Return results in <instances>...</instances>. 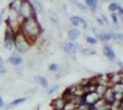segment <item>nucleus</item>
<instances>
[{"label":"nucleus","mask_w":123,"mask_h":110,"mask_svg":"<svg viewBox=\"0 0 123 110\" xmlns=\"http://www.w3.org/2000/svg\"><path fill=\"white\" fill-rule=\"evenodd\" d=\"M19 31L31 42V44H32L40 37L42 29L36 17V18H31V19L22 21Z\"/></svg>","instance_id":"obj_1"},{"label":"nucleus","mask_w":123,"mask_h":110,"mask_svg":"<svg viewBox=\"0 0 123 110\" xmlns=\"http://www.w3.org/2000/svg\"><path fill=\"white\" fill-rule=\"evenodd\" d=\"M23 19L19 16V13L9 10V13L6 19V27L10 28L15 33H18L20 30V25Z\"/></svg>","instance_id":"obj_2"},{"label":"nucleus","mask_w":123,"mask_h":110,"mask_svg":"<svg viewBox=\"0 0 123 110\" xmlns=\"http://www.w3.org/2000/svg\"><path fill=\"white\" fill-rule=\"evenodd\" d=\"M31 44L29 41L25 36L21 33L20 31L16 33L15 35V42H14V49L18 53H25L27 52L30 48H31Z\"/></svg>","instance_id":"obj_3"},{"label":"nucleus","mask_w":123,"mask_h":110,"mask_svg":"<svg viewBox=\"0 0 123 110\" xmlns=\"http://www.w3.org/2000/svg\"><path fill=\"white\" fill-rule=\"evenodd\" d=\"M19 16L23 20L27 19H31V18H36L37 13L33 9L32 6H31V1H27V0H22L21 1L20 9H19Z\"/></svg>","instance_id":"obj_4"},{"label":"nucleus","mask_w":123,"mask_h":110,"mask_svg":"<svg viewBox=\"0 0 123 110\" xmlns=\"http://www.w3.org/2000/svg\"><path fill=\"white\" fill-rule=\"evenodd\" d=\"M16 33L10 28L6 27L5 30V49L12 52L14 50V42H15Z\"/></svg>","instance_id":"obj_5"},{"label":"nucleus","mask_w":123,"mask_h":110,"mask_svg":"<svg viewBox=\"0 0 123 110\" xmlns=\"http://www.w3.org/2000/svg\"><path fill=\"white\" fill-rule=\"evenodd\" d=\"M100 98L101 97L97 93H89V94H86L83 96L84 104H86L88 105H93L95 103H97Z\"/></svg>","instance_id":"obj_6"},{"label":"nucleus","mask_w":123,"mask_h":110,"mask_svg":"<svg viewBox=\"0 0 123 110\" xmlns=\"http://www.w3.org/2000/svg\"><path fill=\"white\" fill-rule=\"evenodd\" d=\"M79 46L75 42H67L63 45V51L70 55H74L78 52Z\"/></svg>","instance_id":"obj_7"},{"label":"nucleus","mask_w":123,"mask_h":110,"mask_svg":"<svg viewBox=\"0 0 123 110\" xmlns=\"http://www.w3.org/2000/svg\"><path fill=\"white\" fill-rule=\"evenodd\" d=\"M7 62L12 66L16 67V66H18V65L23 63V58L18 52H13V54L7 59Z\"/></svg>","instance_id":"obj_8"},{"label":"nucleus","mask_w":123,"mask_h":110,"mask_svg":"<svg viewBox=\"0 0 123 110\" xmlns=\"http://www.w3.org/2000/svg\"><path fill=\"white\" fill-rule=\"evenodd\" d=\"M102 98L108 105H112L113 104H114V102H115V99H114V93H113V91L111 90L110 87H108L107 91L105 92V94H103Z\"/></svg>","instance_id":"obj_9"},{"label":"nucleus","mask_w":123,"mask_h":110,"mask_svg":"<svg viewBox=\"0 0 123 110\" xmlns=\"http://www.w3.org/2000/svg\"><path fill=\"white\" fill-rule=\"evenodd\" d=\"M65 100L62 97H57L51 101V106L53 110H62L65 105Z\"/></svg>","instance_id":"obj_10"},{"label":"nucleus","mask_w":123,"mask_h":110,"mask_svg":"<svg viewBox=\"0 0 123 110\" xmlns=\"http://www.w3.org/2000/svg\"><path fill=\"white\" fill-rule=\"evenodd\" d=\"M108 78V86L111 87L112 85L116 84H118L120 82V76H119V73H113L108 74L107 76Z\"/></svg>","instance_id":"obj_11"},{"label":"nucleus","mask_w":123,"mask_h":110,"mask_svg":"<svg viewBox=\"0 0 123 110\" xmlns=\"http://www.w3.org/2000/svg\"><path fill=\"white\" fill-rule=\"evenodd\" d=\"M26 101H27V97H18V98H16V99H14L12 102L8 103L7 105H6L5 110L12 109V108H14V107H15V106H17V105H21V104L25 103Z\"/></svg>","instance_id":"obj_12"},{"label":"nucleus","mask_w":123,"mask_h":110,"mask_svg":"<svg viewBox=\"0 0 123 110\" xmlns=\"http://www.w3.org/2000/svg\"><path fill=\"white\" fill-rule=\"evenodd\" d=\"M94 32H95V35L97 36V38L101 41H108L111 39L110 33H106V32L98 30V29H94Z\"/></svg>","instance_id":"obj_13"},{"label":"nucleus","mask_w":123,"mask_h":110,"mask_svg":"<svg viewBox=\"0 0 123 110\" xmlns=\"http://www.w3.org/2000/svg\"><path fill=\"white\" fill-rule=\"evenodd\" d=\"M70 22H71V24H72L73 26L74 27H77L79 26L80 24H82L84 27H86V20L82 18L81 17H78V16H73L70 17Z\"/></svg>","instance_id":"obj_14"},{"label":"nucleus","mask_w":123,"mask_h":110,"mask_svg":"<svg viewBox=\"0 0 123 110\" xmlns=\"http://www.w3.org/2000/svg\"><path fill=\"white\" fill-rule=\"evenodd\" d=\"M33 80H34V82L37 83L38 84H41L43 88H48V86H49V83H48L47 79L45 78V77H43V76L35 75V76L33 77Z\"/></svg>","instance_id":"obj_15"},{"label":"nucleus","mask_w":123,"mask_h":110,"mask_svg":"<svg viewBox=\"0 0 123 110\" xmlns=\"http://www.w3.org/2000/svg\"><path fill=\"white\" fill-rule=\"evenodd\" d=\"M103 52H104V55H106V57H108L109 60H114L116 58L115 52L110 46H105L103 49Z\"/></svg>","instance_id":"obj_16"},{"label":"nucleus","mask_w":123,"mask_h":110,"mask_svg":"<svg viewBox=\"0 0 123 110\" xmlns=\"http://www.w3.org/2000/svg\"><path fill=\"white\" fill-rule=\"evenodd\" d=\"M20 6H21V1L20 0H14L10 2V4L8 5V9L11 11H14V12H19L20 9Z\"/></svg>","instance_id":"obj_17"},{"label":"nucleus","mask_w":123,"mask_h":110,"mask_svg":"<svg viewBox=\"0 0 123 110\" xmlns=\"http://www.w3.org/2000/svg\"><path fill=\"white\" fill-rule=\"evenodd\" d=\"M31 6L33 7V9L35 10L36 13H41L43 11V5L41 1H38V0H33V1H31Z\"/></svg>","instance_id":"obj_18"},{"label":"nucleus","mask_w":123,"mask_h":110,"mask_svg":"<svg viewBox=\"0 0 123 110\" xmlns=\"http://www.w3.org/2000/svg\"><path fill=\"white\" fill-rule=\"evenodd\" d=\"M68 39L70 40V41H74V40H76L77 38L79 37L80 35V31H79V29H70L69 31H68Z\"/></svg>","instance_id":"obj_19"},{"label":"nucleus","mask_w":123,"mask_h":110,"mask_svg":"<svg viewBox=\"0 0 123 110\" xmlns=\"http://www.w3.org/2000/svg\"><path fill=\"white\" fill-rule=\"evenodd\" d=\"M108 87V85H105V84H98L97 87H96V92L95 93H97L102 98L103 94H105V92L107 91Z\"/></svg>","instance_id":"obj_20"},{"label":"nucleus","mask_w":123,"mask_h":110,"mask_svg":"<svg viewBox=\"0 0 123 110\" xmlns=\"http://www.w3.org/2000/svg\"><path fill=\"white\" fill-rule=\"evenodd\" d=\"M110 88H111V90L113 91L114 94H123V84H121L120 83L114 84Z\"/></svg>","instance_id":"obj_21"},{"label":"nucleus","mask_w":123,"mask_h":110,"mask_svg":"<svg viewBox=\"0 0 123 110\" xmlns=\"http://www.w3.org/2000/svg\"><path fill=\"white\" fill-rule=\"evenodd\" d=\"M48 17L53 23H57L59 21V17H58L56 12H54L53 10H50L48 12Z\"/></svg>","instance_id":"obj_22"},{"label":"nucleus","mask_w":123,"mask_h":110,"mask_svg":"<svg viewBox=\"0 0 123 110\" xmlns=\"http://www.w3.org/2000/svg\"><path fill=\"white\" fill-rule=\"evenodd\" d=\"M86 6L87 8L91 9V10H95L96 7L98 6V1H96V0H86Z\"/></svg>","instance_id":"obj_23"},{"label":"nucleus","mask_w":123,"mask_h":110,"mask_svg":"<svg viewBox=\"0 0 123 110\" xmlns=\"http://www.w3.org/2000/svg\"><path fill=\"white\" fill-rule=\"evenodd\" d=\"M76 108H78V106L74 103H73V102H66L62 110H74L76 109Z\"/></svg>","instance_id":"obj_24"},{"label":"nucleus","mask_w":123,"mask_h":110,"mask_svg":"<svg viewBox=\"0 0 123 110\" xmlns=\"http://www.w3.org/2000/svg\"><path fill=\"white\" fill-rule=\"evenodd\" d=\"M82 53L86 56H89V55H95L97 54V52L95 50L89 49V48H84L82 50Z\"/></svg>","instance_id":"obj_25"},{"label":"nucleus","mask_w":123,"mask_h":110,"mask_svg":"<svg viewBox=\"0 0 123 110\" xmlns=\"http://www.w3.org/2000/svg\"><path fill=\"white\" fill-rule=\"evenodd\" d=\"M59 69H60V66H59V64L56 63H51V64L49 65V67H48V70H49L50 72H52V73H56V72H58Z\"/></svg>","instance_id":"obj_26"},{"label":"nucleus","mask_w":123,"mask_h":110,"mask_svg":"<svg viewBox=\"0 0 123 110\" xmlns=\"http://www.w3.org/2000/svg\"><path fill=\"white\" fill-rule=\"evenodd\" d=\"M118 5L116 2H112V3H110L109 6H108V10L110 11L111 13H115V11L118 10Z\"/></svg>","instance_id":"obj_27"},{"label":"nucleus","mask_w":123,"mask_h":110,"mask_svg":"<svg viewBox=\"0 0 123 110\" xmlns=\"http://www.w3.org/2000/svg\"><path fill=\"white\" fill-rule=\"evenodd\" d=\"M74 4H75V6H76L81 11H83V12H86L87 11V7L86 6V5H84V4L80 3V2H77V1L74 2Z\"/></svg>","instance_id":"obj_28"},{"label":"nucleus","mask_w":123,"mask_h":110,"mask_svg":"<svg viewBox=\"0 0 123 110\" xmlns=\"http://www.w3.org/2000/svg\"><path fill=\"white\" fill-rule=\"evenodd\" d=\"M58 89H59V85H57V84H54V85H52L51 88L49 89V91H48V94L49 95H51V94H53L55 92H57L58 91Z\"/></svg>","instance_id":"obj_29"},{"label":"nucleus","mask_w":123,"mask_h":110,"mask_svg":"<svg viewBox=\"0 0 123 110\" xmlns=\"http://www.w3.org/2000/svg\"><path fill=\"white\" fill-rule=\"evenodd\" d=\"M14 72H15L16 74L21 75V74H22V73H23V66H22V64L18 65V66H16V67H14Z\"/></svg>","instance_id":"obj_30"},{"label":"nucleus","mask_w":123,"mask_h":110,"mask_svg":"<svg viewBox=\"0 0 123 110\" xmlns=\"http://www.w3.org/2000/svg\"><path fill=\"white\" fill-rule=\"evenodd\" d=\"M86 42L87 43H89V44H97V43H98V40H97L96 38L91 37V36L86 37Z\"/></svg>","instance_id":"obj_31"},{"label":"nucleus","mask_w":123,"mask_h":110,"mask_svg":"<svg viewBox=\"0 0 123 110\" xmlns=\"http://www.w3.org/2000/svg\"><path fill=\"white\" fill-rule=\"evenodd\" d=\"M111 18H112V21L114 23H118V15L116 14V13H111Z\"/></svg>","instance_id":"obj_32"},{"label":"nucleus","mask_w":123,"mask_h":110,"mask_svg":"<svg viewBox=\"0 0 123 110\" xmlns=\"http://www.w3.org/2000/svg\"><path fill=\"white\" fill-rule=\"evenodd\" d=\"M6 72H7V70H6L5 66H1L0 65V75L5 74V73H6Z\"/></svg>","instance_id":"obj_33"},{"label":"nucleus","mask_w":123,"mask_h":110,"mask_svg":"<svg viewBox=\"0 0 123 110\" xmlns=\"http://www.w3.org/2000/svg\"><path fill=\"white\" fill-rule=\"evenodd\" d=\"M118 15L120 16V17H122V19H123V7L120 6H118Z\"/></svg>","instance_id":"obj_34"},{"label":"nucleus","mask_w":123,"mask_h":110,"mask_svg":"<svg viewBox=\"0 0 123 110\" xmlns=\"http://www.w3.org/2000/svg\"><path fill=\"white\" fill-rule=\"evenodd\" d=\"M5 11H6V8H4V9H2L1 12H0V25H1V22H2V19H3V16L5 14Z\"/></svg>","instance_id":"obj_35"},{"label":"nucleus","mask_w":123,"mask_h":110,"mask_svg":"<svg viewBox=\"0 0 123 110\" xmlns=\"http://www.w3.org/2000/svg\"><path fill=\"white\" fill-rule=\"evenodd\" d=\"M5 105V102H4V99H3V97L0 95V109L1 108H3V106Z\"/></svg>","instance_id":"obj_36"},{"label":"nucleus","mask_w":123,"mask_h":110,"mask_svg":"<svg viewBox=\"0 0 123 110\" xmlns=\"http://www.w3.org/2000/svg\"><path fill=\"white\" fill-rule=\"evenodd\" d=\"M0 65L1 66H5V61H4V59L2 58L1 55H0Z\"/></svg>","instance_id":"obj_37"},{"label":"nucleus","mask_w":123,"mask_h":110,"mask_svg":"<svg viewBox=\"0 0 123 110\" xmlns=\"http://www.w3.org/2000/svg\"><path fill=\"white\" fill-rule=\"evenodd\" d=\"M119 76H120V84H123V72H120L119 73Z\"/></svg>","instance_id":"obj_38"},{"label":"nucleus","mask_w":123,"mask_h":110,"mask_svg":"<svg viewBox=\"0 0 123 110\" xmlns=\"http://www.w3.org/2000/svg\"><path fill=\"white\" fill-rule=\"evenodd\" d=\"M118 67L121 69V72H123V63H121V62H118Z\"/></svg>","instance_id":"obj_39"},{"label":"nucleus","mask_w":123,"mask_h":110,"mask_svg":"<svg viewBox=\"0 0 123 110\" xmlns=\"http://www.w3.org/2000/svg\"><path fill=\"white\" fill-rule=\"evenodd\" d=\"M101 17H102L103 21H104V22H106V23H108V19H107V17L105 16V15H101Z\"/></svg>","instance_id":"obj_40"},{"label":"nucleus","mask_w":123,"mask_h":110,"mask_svg":"<svg viewBox=\"0 0 123 110\" xmlns=\"http://www.w3.org/2000/svg\"><path fill=\"white\" fill-rule=\"evenodd\" d=\"M97 21H98V23H99V24H100V25H103V21L101 20V19H100V18H98V19H97Z\"/></svg>","instance_id":"obj_41"}]
</instances>
